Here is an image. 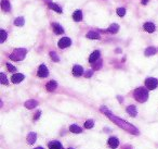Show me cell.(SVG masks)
<instances>
[{
	"mask_svg": "<svg viewBox=\"0 0 158 149\" xmlns=\"http://www.w3.org/2000/svg\"><path fill=\"white\" fill-rule=\"evenodd\" d=\"M101 111H102L103 113H105V114L107 115V116H108L109 119L112 120L113 122H115V123H116L117 125H119L121 129H126L127 132H129V133H131V134H133V135H139V134H140V132H139L138 129H137V127H135V126H133L132 124H129V123H127V122H126V121H124V120L119 119V118L115 116L114 114H112L108 110H107V108L102 107V108H101Z\"/></svg>",
	"mask_w": 158,
	"mask_h": 149,
	"instance_id": "obj_1",
	"label": "cell"
},
{
	"mask_svg": "<svg viewBox=\"0 0 158 149\" xmlns=\"http://www.w3.org/2000/svg\"><path fill=\"white\" fill-rule=\"evenodd\" d=\"M133 97L134 99L139 101V102H145L148 99V91L146 88L144 87H139L134 90L133 93Z\"/></svg>",
	"mask_w": 158,
	"mask_h": 149,
	"instance_id": "obj_2",
	"label": "cell"
},
{
	"mask_svg": "<svg viewBox=\"0 0 158 149\" xmlns=\"http://www.w3.org/2000/svg\"><path fill=\"white\" fill-rule=\"evenodd\" d=\"M26 54H27V50L25 48H17L10 55V59L13 61H21L25 58Z\"/></svg>",
	"mask_w": 158,
	"mask_h": 149,
	"instance_id": "obj_3",
	"label": "cell"
},
{
	"mask_svg": "<svg viewBox=\"0 0 158 149\" xmlns=\"http://www.w3.org/2000/svg\"><path fill=\"white\" fill-rule=\"evenodd\" d=\"M145 86L148 90H153L155 88H157L158 86V81L154 77H148L145 80Z\"/></svg>",
	"mask_w": 158,
	"mask_h": 149,
	"instance_id": "obj_4",
	"label": "cell"
},
{
	"mask_svg": "<svg viewBox=\"0 0 158 149\" xmlns=\"http://www.w3.org/2000/svg\"><path fill=\"white\" fill-rule=\"evenodd\" d=\"M72 45V40L69 39L68 37H63V38H61L59 40V43H58V46H59V48L61 49H64V48H67L69 46Z\"/></svg>",
	"mask_w": 158,
	"mask_h": 149,
	"instance_id": "obj_5",
	"label": "cell"
},
{
	"mask_svg": "<svg viewBox=\"0 0 158 149\" xmlns=\"http://www.w3.org/2000/svg\"><path fill=\"white\" fill-rule=\"evenodd\" d=\"M37 75L39 77H42V79H45V77H47L49 75V71H48V69H47V66L45 64H41L39 66L38 72H37Z\"/></svg>",
	"mask_w": 158,
	"mask_h": 149,
	"instance_id": "obj_6",
	"label": "cell"
},
{
	"mask_svg": "<svg viewBox=\"0 0 158 149\" xmlns=\"http://www.w3.org/2000/svg\"><path fill=\"white\" fill-rule=\"evenodd\" d=\"M107 144L112 149H116L119 146V140L116 137H109Z\"/></svg>",
	"mask_w": 158,
	"mask_h": 149,
	"instance_id": "obj_7",
	"label": "cell"
},
{
	"mask_svg": "<svg viewBox=\"0 0 158 149\" xmlns=\"http://www.w3.org/2000/svg\"><path fill=\"white\" fill-rule=\"evenodd\" d=\"M25 79V76L23 74H21V73H17V74H14L12 77H11V81H12V83H14V84H17V83H21L22 81Z\"/></svg>",
	"mask_w": 158,
	"mask_h": 149,
	"instance_id": "obj_8",
	"label": "cell"
},
{
	"mask_svg": "<svg viewBox=\"0 0 158 149\" xmlns=\"http://www.w3.org/2000/svg\"><path fill=\"white\" fill-rule=\"evenodd\" d=\"M56 87H58V83L55 81H50L46 85V88H47L48 91H54L56 89Z\"/></svg>",
	"mask_w": 158,
	"mask_h": 149,
	"instance_id": "obj_9",
	"label": "cell"
},
{
	"mask_svg": "<svg viewBox=\"0 0 158 149\" xmlns=\"http://www.w3.org/2000/svg\"><path fill=\"white\" fill-rule=\"evenodd\" d=\"M99 59H100V51L99 50H95L89 57V62L90 63H94L95 61H98Z\"/></svg>",
	"mask_w": 158,
	"mask_h": 149,
	"instance_id": "obj_10",
	"label": "cell"
},
{
	"mask_svg": "<svg viewBox=\"0 0 158 149\" xmlns=\"http://www.w3.org/2000/svg\"><path fill=\"white\" fill-rule=\"evenodd\" d=\"M143 27L147 33H154V32H155V28H156V27H155V24H153L152 22H146V23L144 24Z\"/></svg>",
	"mask_w": 158,
	"mask_h": 149,
	"instance_id": "obj_11",
	"label": "cell"
},
{
	"mask_svg": "<svg viewBox=\"0 0 158 149\" xmlns=\"http://www.w3.org/2000/svg\"><path fill=\"white\" fill-rule=\"evenodd\" d=\"M48 147H49V149H63L62 144L60 142H58V140L50 142L49 144H48Z\"/></svg>",
	"mask_w": 158,
	"mask_h": 149,
	"instance_id": "obj_12",
	"label": "cell"
},
{
	"mask_svg": "<svg viewBox=\"0 0 158 149\" xmlns=\"http://www.w3.org/2000/svg\"><path fill=\"white\" fill-rule=\"evenodd\" d=\"M73 74L74 76H81L84 74V69L80 65H75L73 68Z\"/></svg>",
	"mask_w": 158,
	"mask_h": 149,
	"instance_id": "obj_13",
	"label": "cell"
},
{
	"mask_svg": "<svg viewBox=\"0 0 158 149\" xmlns=\"http://www.w3.org/2000/svg\"><path fill=\"white\" fill-rule=\"evenodd\" d=\"M52 27H53V32H54L56 35H60V34H64V30H63V27L59 25L58 23H53L52 24Z\"/></svg>",
	"mask_w": 158,
	"mask_h": 149,
	"instance_id": "obj_14",
	"label": "cell"
},
{
	"mask_svg": "<svg viewBox=\"0 0 158 149\" xmlns=\"http://www.w3.org/2000/svg\"><path fill=\"white\" fill-rule=\"evenodd\" d=\"M1 8L5 12H9L11 10V5L9 0H1Z\"/></svg>",
	"mask_w": 158,
	"mask_h": 149,
	"instance_id": "obj_15",
	"label": "cell"
},
{
	"mask_svg": "<svg viewBox=\"0 0 158 149\" xmlns=\"http://www.w3.org/2000/svg\"><path fill=\"white\" fill-rule=\"evenodd\" d=\"M37 104H38V102H37L36 100L30 99V100H27V101L24 104V106L27 108V109H34L35 107H37Z\"/></svg>",
	"mask_w": 158,
	"mask_h": 149,
	"instance_id": "obj_16",
	"label": "cell"
},
{
	"mask_svg": "<svg viewBox=\"0 0 158 149\" xmlns=\"http://www.w3.org/2000/svg\"><path fill=\"white\" fill-rule=\"evenodd\" d=\"M73 19H74V21H76V22H80V21L82 20V12H81V10L75 11L74 14H73Z\"/></svg>",
	"mask_w": 158,
	"mask_h": 149,
	"instance_id": "obj_17",
	"label": "cell"
},
{
	"mask_svg": "<svg viewBox=\"0 0 158 149\" xmlns=\"http://www.w3.org/2000/svg\"><path fill=\"white\" fill-rule=\"evenodd\" d=\"M127 112H128V114H130L131 116H137L138 114V111H137V108H135V106H129L128 108H127Z\"/></svg>",
	"mask_w": 158,
	"mask_h": 149,
	"instance_id": "obj_18",
	"label": "cell"
},
{
	"mask_svg": "<svg viewBox=\"0 0 158 149\" xmlns=\"http://www.w3.org/2000/svg\"><path fill=\"white\" fill-rule=\"evenodd\" d=\"M49 8L51 9V10L56 11L58 13H62V12H63V10H62V8H61L60 5H56V3H53V2H49Z\"/></svg>",
	"mask_w": 158,
	"mask_h": 149,
	"instance_id": "obj_19",
	"label": "cell"
},
{
	"mask_svg": "<svg viewBox=\"0 0 158 149\" xmlns=\"http://www.w3.org/2000/svg\"><path fill=\"white\" fill-rule=\"evenodd\" d=\"M87 38H89V39H100V34L96 33V32L91 30L87 34Z\"/></svg>",
	"mask_w": 158,
	"mask_h": 149,
	"instance_id": "obj_20",
	"label": "cell"
},
{
	"mask_svg": "<svg viewBox=\"0 0 158 149\" xmlns=\"http://www.w3.org/2000/svg\"><path fill=\"white\" fill-rule=\"evenodd\" d=\"M36 139H37V135H36V133H29L28 136H27V142H28V144L29 145L35 144Z\"/></svg>",
	"mask_w": 158,
	"mask_h": 149,
	"instance_id": "obj_21",
	"label": "cell"
},
{
	"mask_svg": "<svg viewBox=\"0 0 158 149\" xmlns=\"http://www.w3.org/2000/svg\"><path fill=\"white\" fill-rule=\"evenodd\" d=\"M69 131H70L72 133H75V134H78V133H81V132H82L81 127H79L78 125H76V124L70 125V126H69Z\"/></svg>",
	"mask_w": 158,
	"mask_h": 149,
	"instance_id": "obj_22",
	"label": "cell"
},
{
	"mask_svg": "<svg viewBox=\"0 0 158 149\" xmlns=\"http://www.w3.org/2000/svg\"><path fill=\"white\" fill-rule=\"evenodd\" d=\"M118 30H119L118 24H112L108 28H107V32H108V33H112V34H116Z\"/></svg>",
	"mask_w": 158,
	"mask_h": 149,
	"instance_id": "obj_23",
	"label": "cell"
},
{
	"mask_svg": "<svg viewBox=\"0 0 158 149\" xmlns=\"http://www.w3.org/2000/svg\"><path fill=\"white\" fill-rule=\"evenodd\" d=\"M156 51H157L156 48H154V47H148L147 49L145 50V52H144V54H145L146 57H151V56L155 55V54H156Z\"/></svg>",
	"mask_w": 158,
	"mask_h": 149,
	"instance_id": "obj_24",
	"label": "cell"
},
{
	"mask_svg": "<svg viewBox=\"0 0 158 149\" xmlns=\"http://www.w3.org/2000/svg\"><path fill=\"white\" fill-rule=\"evenodd\" d=\"M14 24L16 25V26H23V25L25 24L24 18H22V16H20V18H16L15 21H14Z\"/></svg>",
	"mask_w": 158,
	"mask_h": 149,
	"instance_id": "obj_25",
	"label": "cell"
},
{
	"mask_svg": "<svg viewBox=\"0 0 158 149\" xmlns=\"http://www.w3.org/2000/svg\"><path fill=\"white\" fill-rule=\"evenodd\" d=\"M92 68H93V70H100L101 68H102V60L99 59L98 61H95L94 63H92Z\"/></svg>",
	"mask_w": 158,
	"mask_h": 149,
	"instance_id": "obj_26",
	"label": "cell"
},
{
	"mask_svg": "<svg viewBox=\"0 0 158 149\" xmlns=\"http://www.w3.org/2000/svg\"><path fill=\"white\" fill-rule=\"evenodd\" d=\"M94 126V122L92 120H87L86 122H84V127L86 129H92Z\"/></svg>",
	"mask_w": 158,
	"mask_h": 149,
	"instance_id": "obj_27",
	"label": "cell"
},
{
	"mask_svg": "<svg viewBox=\"0 0 158 149\" xmlns=\"http://www.w3.org/2000/svg\"><path fill=\"white\" fill-rule=\"evenodd\" d=\"M116 12H117V14H118L120 18H123V16H125V14H126V9H125V8H118V9L116 10Z\"/></svg>",
	"mask_w": 158,
	"mask_h": 149,
	"instance_id": "obj_28",
	"label": "cell"
},
{
	"mask_svg": "<svg viewBox=\"0 0 158 149\" xmlns=\"http://www.w3.org/2000/svg\"><path fill=\"white\" fill-rule=\"evenodd\" d=\"M50 57H51V58H52V60H53V61H55V62H59V61H60L59 56L56 55L54 51H51V52H50Z\"/></svg>",
	"mask_w": 158,
	"mask_h": 149,
	"instance_id": "obj_29",
	"label": "cell"
},
{
	"mask_svg": "<svg viewBox=\"0 0 158 149\" xmlns=\"http://www.w3.org/2000/svg\"><path fill=\"white\" fill-rule=\"evenodd\" d=\"M0 79H1V83L3 85H7L9 82H8V80H7V76H5V73H1L0 74Z\"/></svg>",
	"mask_w": 158,
	"mask_h": 149,
	"instance_id": "obj_30",
	"label": "cell"
},
{
	"mask_svg": "<svg viewBox=\"0 0 158 149\" xmlns=\"http://www.w3.org/2000/svg\"><path fill=\"white\" fill-rule=\"evenodd\" d=\"M0 34H1V43H5L7 39V32L5 30H0Z\"/></svg>",
	"mask_w": 158,
	"mask_h": 149,
	"instance_id": "obj_31",
	"label": "cell"
},
{
	"mask_svg": "<svg viewBox=\"0 0 158 149\" xmlns=\"http://www.w3.org/2000/svg\"><path fill=\"white\" fill-rule=\"evenodd\" d=\"M7 69L9 70L10 72H15V71H16V68L13 66L12 64H10V63H7Z\"/></svg>",
	"mask_w": 158,
	"mask_h": 149,
	"instance_id": "obj_32",
	"label": "cell"
},
{
	"mask_svg": "<svg viewBox=\"0 0 158 149\" xmlns=\"http://www.w3.org/2000/svg\"><path fill=\"white\" fill-rule=\"evenodd\" d=\"M92 74H93V71L89 70V71H87V72H86L84 76H86V77H91V76H92Z\"/></svg>",
	"mask_w": 158,
	"mask_h": 149,
	"instance_id": "obj_33",
	"label": "cell"
},
{
	"mask_svg": "<svg viewBox=\"0 0 158 149\" xmlns=\"http://www.w3.org/2000/svg\"><path fill=\"white\" fill-rule=\"evenodd\" d=\"M40 115H41V111H37V113L34 115V120H35V121H37V120L39 119Z\"/></svg>",
	"mask_w": 158,
	"mask_h": 149,
	"instance_id": "obj_34",
	"label": "cell"
},
{
	"mask_svg": "<svg viewBox=\"0 0 158 149\" xmlns=\"http://www.w3.org/2000/svg\"><path fill=\"white\" fill-rule=\"evenodd\" d=\"M141 1H142V5H146L148 2V0H141Z\"/></svg>",
	"mask_w": 158,
	"mask_h": 149,
	"instance_id": "obj_35",
	"label": "cell"
},
{
	"mask_svg": "<svg viewBox=\"0 0 158 149\" xmlns=\"http://www.w3.org/2000/svg\"><path fill=\"white\" fill-rule=\"evenodd\" d=\"M35 149H45V148H42V147H37V148H35Z\"/></svg>",
	"mask_w": 158,
	"mask_h": 149,
	"instance_id": "obj_36",
	"label": "cell"
},
{
	"mask_svg": "<svg viewBox=\"0 0 158 149\" xmlns=\"http://www.w3.org/2000/svg\"><path fill=\"white\" fill-rule=\"evenodd\" d=\"M124 149H130V147H129V146H127V147H125Z\"/></svg>",
	"mask_w": 158,
	"mask_h": 149,
	"instance_id": "obj_37",
	"label": "cell"
},
{
	"mask_svg": "<svg viewBox=\"0 0 158 149\" xmlns=\"http://www.w3.org/2000/svg\"><path fill=\"white\" fill-rule=\"evenodd\" d=\"M68 149H74V148H68Z\"/></svg>",
	"mask_w": 158,
	"mask_h": 149,
	"instance_id": "obj_38",
	"label": "cell"
}]
</instances>
